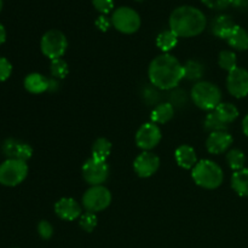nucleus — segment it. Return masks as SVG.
Returning <instances> with one entry per match:
<instances>
[{
  "label": "nucleus",
  "mask_w": 248,
  "mask_h": 248,
  "mask_svg": "<svg viewBox=\"0 0 248 248\" xmlns=\"http://www.w3.org/2000/svg\"><path fill=\"white\" fill-rule=\"evenodd\" d=\"M148 75L156 89L173 90L184 79L183 65L171 53H161L150 62Z\"/></svg>",
  "instance_id": "nucleus-1"
},
{
  "label": "nucleus",
  "mask_w": 248,
  "mask_h": 248,
  "mask_svg": "<svg viewBox=\"0 0 248 248\" xmlns=\"http://www.w3.org/2000/svg\"><path fill=\"white\" fill-rule=\"evenodd\" d=\"M169 23L170 29L178 38H191L205 31L207 18L198 7L183 5L172 11Z\"/></svg>",
  "instance_id": "nucleus-2"
},
{
  "label": "nucleus",
  "mask_w": 248,
  "mask_h": 248,
  "mask_svg": "<svg viewBox=\"0 0 248 248\" xmlns=\"http://www.w3.org/2000/svg\"><path fill=\"white\" fill-rule=\"evenodd\" d=\"M191 177L199 186L213 190L222 186L224 173L222 167L212 160H200L191 171Z\"/></svg>",
  "instance_id": "nucleus-3"
},
{
  "label": "nucleus",
  "mask_w": 248,
  "mask_h": 248,
  "mask_svg": "<svg viewBox=\"0 0 248 248\" xmlns=\"http://www.w3.org/2000/svg\"><path fill=\"white\" fill-rule=\"evenodd\" d=\"M191 99L198 108L212 111L222 103V91L210 81H199L191 90Z\"/></svg>",
  "instance_id": "nucleus-4"
},
{
  "label": "nucleus",
  "mask_w": 248,
  "mask_h": 248,
  "mask_svg": "<svg viewBox=\"0 0 248 248\" xmlns=\"http://www.w3.org/2000/svg\"><path fill=\"white\" fill-rule=\"evenodd\" d=\"M28 176V165L26 161L6 159L0 164V184L4 186H17L23 183Z\"/></svg>",
  "instance_id": "nucleus-5"
},
{
  "label": "nucleus",
  "mask_w": 248,
  "mask_h": 248,
  "mask_svg": "<svg viewBox=\"0 0 248 248\" xmlns=\"http://www.w3.org/2000/svg\"><path fill=\"white\" fill-rule=\"evenodd\" d=\"M68 47L67 36L58 29H51L43 35L40 41V48L44 56L52 60L62 58Z\"/></svg>",
  "instance_id": "nucleus-6"
},
{
  "label": "nucleus",
  "mask_w": 248,
  "mask_h": 248,
  "mask_svg": "<svg viewBox=\"0 0 248 248\" xmlns=\"http://www.w3.org/2000/svg\"><path fill=\"white\" fill-rule=\"evenodd\" d=\"M111 193L104 186H92L82 195V206L87 212L97 213L109 207Z\"/></svg>",
  "instance_id": "nucleus-7"
},
{
  "label": "nucleus",
  "mask_w": 248,
  "mask_h": 248,
  "mask_svg": "<svg viewBox=\"0 0 248 248\" xmlns=\"http://www.w3.org/2000/svg\"><path fill=\"white\" fill-rule=\"evenodd\" d=\"M111 24L120 33L133 34L140 29V17L136 10L128 6H121L111 15Z\"/></svg>",
  "instance_id": "nucleus-8"
},
{
  "label": "nucleus",
  "mask_w": 248,
  "mask_h": 248,
  "mask_svg": "<svg viewBox=\"0 0 248 248\" xmlns=\"http://www.w3.org/2000/svg\"><path fill=\"white\" fill-rule=\"evenodd\" d=\"M81 172L90 186H102L109 177V166L106 161H98L91 157L84 162Z\"/></svg>",
  "instance_id": "nucleus-9"
},
{
  "label": "nucleus",
  "mask_w": 248,
  "mask_h": 248,
  "mask_svg": "<svg viewBox=\"0 0 248 248\" xmlns=\"http://www.w3.org/2000/svg\"><path fill=\"white\" fill-rule=\"evenodd\" d=\"M161 136V130L156 124H143L136 133V144L143 152H150L159 144Z\"/></svg>",
  "instance_id": "nucleus-10"
},
{
  "label": "nucleus",
  "mask_w": 248,
  "mask_h": 248,
  "mask_svg": "<svg viewBox=\"0 0 248 248\" xmlns=\"http://www.w3.org/2000/svg\"><path fill=\"white\" fill-rule=\"evenodd\" d=\"M228 91L236 98H244L248 94V72L245 68H235L227 78Z\"/></svg>",
  "instance_id": "nucleus-11"
},
{
  "label": "nucleus",
  "mask_w": 248,
  "mask_h": 248,
  "mask_svg": "<svg viewBox=\"0 0 248 248\" xmlns=\"http://www.w3.org/2000/svg\"><path fill=\"white\" fill-rule=\"evenodd\" d=\"M160 167V159L152 152H143L136 157L133 162V169L140 178H148L156 173Z\"/></svg>",
  "instance_id": "nucleus-12"
},
{
  "label": "nucleus",
  "mask_w": 248,
  "mask_h": 248,
  "mask_svg": "<svg viewBox=\"0 0 248 248\" xmlns=\"http://www.w3.org/2000/svg\"><path fill=\"white\" fill-rule=\"evenodd\" d=\"M2 153L6 159H16L22 161H28L33 155V148L22 140L9 138L2 143Z\"/></svg>",
  "instance_id": "nucleus-13"
},
{
  "label": "nucleus",
  "mask_w": 248,
  "mask_h": 248,
  "mask_svg": "<svg viewBox=\"0 0 248 248\" xmlns=\"http://www.w3.org/2000/svg\"><path fill=\"white\" fill-rule=\"evenodd\" d=\"M55 213L61 219L72 222L82 215V208L73 198H62L55 203Z\"/></svg>",
  "instance_id": "nucleus-14"
},
{
  "label": "nucleus",
  "mask_w": 248,
  "mask_h": 248,
  "mask_svg": "<svg viewBox=\"0 0 248 248\" xmlns=\"http://www.w3.org/2000/svg\"><path fill=\"white\" fill-rule=\"evenodd\" d=\"M232 136L228 131H218L210 133L206 140V148L211 154H222L225 153L232 144Z\"/></svg>",
  "instance_id": "nucleus-15"
},
{
  "label": "nucleus",
  "mask_w": 248,
  "mask_h": 248,
  "mask_svg": "<svg viewBox=\"0 0 248 248\" xmlns=\"http://www.w3.org/2000/svg\"><path fill=\"white\" fill-rule=\"evenodd\" d=\"M174 157L178 166L184 170H193L199 162L195 149L188 144H183L177 148L174 152Z\"/></svg>",
  "instance_id": "nucleus-16"
},
{
  "label": "nucleus",
  "mask_w": 248,
  "mask_h": 248,
  "mask_svg": "<svg viewBox=\"0 0 248 248\" xmlns=\"http://www.w3.org/2000/svg\"><path fill=\"white\" fill-rule=\"evenodd\" d=\"M48 81L50 79H47L45 75L40 74V73H31L24 78L23 85L24 89L28 92L39 94L48 91Z\"/></svg>",
  "instance_id": "nucleus-17"
},
{
  "label": "nucleus",
  "mask_w": 248,
  "mask_h": 248,
  "mask_svg": "<svg viewBox=\"0 0 248 248\" xmlns=\"http://www.w3.org/2000/svg\"><path fill=\"white\" fill-rule=\"evenodd\" d=\"M225 40L235 50L245 51L248 48V31L236 24Z\"/></svg>",
  "instance_id": "nucleus-18"
},
{
  "label": "nucleus",
  "mask_w": 248,
  "mask_h": 248,
  "mask_svg": "<svg viewBox=\"0 0 248 248\" xmlns=\"http://www.w3.org/2000/svg\"><path fill=\"white\" fill-rule=\"evenodd\" d=\"M236 26L232 18L228 15H220L217 16L212 22V33L220 39H224L229 35L232 28Z\"/></svg>",
  "instance_id": "nucleus-19"
},
{
  "label": "nucleus",
  "mask_w": 248,
  "mask_h": 248,
  "mask_svg": "<svg viewBox=\"0 0 248 248\" xmlns=\"http://www.w3.org/2000/svg\"><path fill=\"white\" fill-rule=\"evenodd\" d=\"M174 115V108L172 104H170L169 102L166 103H159L152 111V123L154 124H160V125H164L167 124Z\"/></svg>",
  "instance_id": "nucleus-20"
},
{
  "label": "nucleus",
  "mask_w": 248,
  "mask_h": 248,
  "mask_svg": "<svg viewBox=\"0 0 248 248\" xmlns=\"http://www.w3.org/2000/svg\"><path fill=\"white\" fill-rule=\"evenodd\" d=\"M232 186L235 193L240 196H248V169L235 171L232 177Z\"/></svg>",
  "instance_id": "nucleus-21"
},
{
  "label": "nucleus",
  "mask_w": 248,
  "mask_h": 248,
  "mask_svg": "<svg viewBox=\"0 0 248 248\" xmlns=\"http://www.w3.org/2000/svg\"><path fill=\"white\" fill-rule=\"evenodd\" d=\"M111 145L110 140H108L107 138H98V140H94L93 145H92V157L98 161H106L109 157L111 153Z\"/></svg>",
  "instance_id": "nucleus-22"
},
{
  "label": "nucleus",
  "mask_w": 248,
  "mask_h": 248,
  "mask_svg": "<svg viewBox=\"0 0 248 248\" xmlns=\"http://www.w3.org/2000/svg\"><path fill=\"white\" fill-rule=\"evenodd\" d=\"M215 113L217 114V116L220 119V121L224 123L225 125L234 123V121L239 118V110H237L236 107L232 103H223L222 102V103L215 109Z\"/></svg>",
  "instance_id": "nucleus-23"
},
{
  "label": "nucleus",
  "mask_w": 248,
  "mask_h": 248,
  "mask_svg": "<svg viewBox=\"0 0 248 248\" xmlns=\"http://www.w3.org/2000/svg\"><path fill=\"white\" fill-rule=\"evenodd\" d=\"M177 44H178V36L171 29L161 31L156 38L157 47L164 53H169L170 51L173 50L177 46Z\"/></svg>",
  "instance_id": "nucleus-24"
},
{
  "label": "nucleus",
  "mask_w": 248,
  "mask_h": 248,
  "mask_svg": "<svg viewBox=\"0 0 248 248\" xmlns=\"http://www.w3.org/2000/svg\"><path fill=\"white\" fill-rule=\"evenodd\" d=\"M184 70V79L189 80V81H198L202 78L205 69L203 65L198 61H188L186 64L183 65Z\"/></svg>",
  "instance_id": "nucleus-25"
},
{
  "label": "nucleus",
  "mask_w": 248,
  "mask_h": 248,
  "mask_svg": "<svg viewBox=\"0 0 248 248\" xmlns=\"http://www.w3.org/2000/svg\"><path fill=\"white\" fill-rule=\"evenodd\" d=\"M203 127H205V130L210 133L218 132V131H228V125H225L224 123L220 121V119L218 118L217 114L215 113V110L210 111V113L206 115L205 121H203Z\"/></svg>",
  "instance_id": "nucleus-26"
},
{
  "label": "nucleus",
  "mask_w": 248,
  "mask_h": 248,
  "mask_svg": "<svg viewBox=\"0 0 248 248\" xmlns=\"http://www.w3.org/2000/svg\"><path fill=\"white\" fill-rule=\"evenodd\" d=\"M227 162L229 167L234 171H240L244 169L245 162H246V156L245 153L240 149H232L227 154Z\"/></svg>",
  "instance_id": "nucleus-27"
},
{
  "label": "nucleus",
  "mask_w": 248,
  "mask_h": 248,
  "mask_svg": "<svg viewBox=\"0 0 248 248\" xmlns=\"http://www.w3.org/2000/svg\"><path fill=\"white\" fill-rule=\"evenodd\" d=\"M218 64L222 69L227 70L228 73L237 68V58L235 52L229 50H224L219 53L218 57Z\"/></svg>",
  "instance_id": "nucleus-28"
},
{
  "label": "nucleus",
  "mask_w": 248,
  "mask_h": 248,
  "mask_svg": "<svg viewBox=\"0 0 248 248\" xmlns=\"http://www.w3.org/2000/svg\"><path fill=\"white\" fill-rule=\"evenodd\" d=\"M50 72L52 78L61 80L67 77L68 73H69V67L63 58H57V60L51 61Z\"/></svg>",
  "instance_id": "nucleus-29"
},
{
  "label": "nucleus",
  "mask_w": 248,
  "mask_h": 248,
  "mask_svg": "<svg viewBox=\"0 0 248 248\" xmlns=\"http://www.w3.org/2000/svg\"><path fill=\"white\" fill-rule=\"evenodd\" d=\"M97 216L96 213H92V212H86V213H82L80 216V219H79V224L81 227L82 230L87 232H92L94 230V228L97 227Z\"/></svg>",
  "instance_id": "nucleus-30"
},
{
  "label": "nucleus",
  "mask_w": 248,
  "mask_h": 248,
  "mask_svg": "<svg viewBox=\"0 0 248 248\" xmlns=\"http://www.w3.org/2000/svg\"><path fill=\"white\" fill-rule=\"evenodd\" d=\"M169 103L172 104L173 108H176V107L182 108V107L186 106V103H188V94L183 90L173 89L171 91V93H170Z\"/></svg>",
  "instance_id": "nucleus-31"
},
{
  "label": "nucleus",
  "mask_w": 248,
  "mask_h": 248,
  "mask_svg": "<svg viewBox=\"0 0 248 248\" xmlns=\"http://www.w3.org/2000/svg\"><path fill=\"white\" fill-rule=\"evenodd\" d=\"M142 96L143 101H144L148 106H154V104L157 106V102H159L160 99L159 89H156V87L152 84L148 85V86H145L144 89H143Z\"/></svg>",
  "instance_id": "nucleus-32"
},
{
  "label": "nucleus",
  "mask_w": 248,
  "mask_h": 248,
  "mask_svg": "<svg viewBox=\"0 0 248 248\" xmlns=\"http://www.w3.org/2000/svg\"><path fill=\"white\" fill-rule=\"evenodd\" d=\"M93 7L102 15H107L114 9V0H92Z\"/></svg>",
  "instance_id": "nucleus-33"
},
{
  "label": "nucleus",
  "mask_w": 248,
  "mask_h": 248,
  "mask_svg": "<svg viewBox=\"0 0 248 248\" xmlns=\"http://www.w3.org/2000/svg\"><path fill=\"white\" fill-rule=\"evenodd\" d=\"M12 74V64L5 57H0V82L6 81Z\"/></svg>",
  "instance_id": "nucleus-34"
},
{
  "label": "nucleus",
  "mask_w": 248,
  "mask_h": 248,
  "mask_svg": "<svg viewBox=\"0 0 248 248\" xmlns=\"http://www.w3.org/2000/svg\"><path fill=\"white\" fill-rule=\"evenodd\" d=\"M38 232L41 239L50 240L53 235V227L47 220H41L38 224Z\"/></svg>",
  "instance_id": "nucleus-35"
},
{
  "label": "nucleus",
  "mask_w": 248,
  "mask_h": 248,
  "mask_svg": "<svg viewBox=\"0 0 248 248\" xmlns=\"http://www.w3.org/2000/svg\"><path fill=\"white\" fill-rule=\"evenodd\" d=\"M202 4H205L206 6L210 7L213 10H223L227 9L230 4H232V0H201Z\"/></svg>",
  "instance_id": "nucleus-36"
},
{
  "label": "nucleus",
  "mask_w": 248,
  "mask_h": 248,
  "mask_svg": "<svg viewBox=\"0 0 248 248\" xmlns=\"http://www.w3.org/2000/svg\"><path fill=\"white\" fill-rule=\"evenodd\" d=\"M110 24H111V19H110V21H109V19L107 18V17L104 16V15H102V16H99L98 18L96 19L97 28H98L99 31H108L109 27H110Z\"/></svg>",
  "instance_id": "nucleus-37"
},
{
  "label": "nucleus",
  "mask_w": 248,
  "mask_h": 248,
  "mask_svg": "<svg viewBox=\"0 0 248 248\" xmlns=\"http://www.w3.org/2000/svg\"><path fill=\"white\" fill-rule=\"evenodd\" d=\"M58 89H60V80L55 79V78L50 79V81H48V92H56Z\"/></svg>",
  "instance_id": "nucleus-38"
},
{
  "label": "nucleus",
  "mask_w": 248,
  "mask_h": 248,
  "mask_svg": "<svg viewBox=\"0 0 248 248\" xmlns=\"http://www.w3.org/2000/svg\"><path fill=\"white\" fill-rule=\"evenodd\" d=\"M5 40H6V29L0 23V45H2L5 43Z\"/></svg>",
  "instance_id": "nucleus-39"
},
{
  "label": "nucleus",
  "mask_w": 248,
  "mask_h": 248,
  "mask_svg": "<svg viewBox=\"0 0 248 248\" xmlns=\"http://www.w3.org/2000/svg\"><path fill=\"white\" fill-rule=\"evenodd\" d=\"M242 130H244V133L248 137V114L245 116L244 121H242Z\"/></svg>",
  "instance_id": "nucleus-40"
},
{
  "label": "nucleus",
  "mask_w": 248,
  "mask_h": 248,
  "mask_svg": "<svg viewBox=\"0 0 248 248\" xmlns=\"http://www.w3.org/2000/svg\"><path fill=\"white\" fill-rule=\"evenodd\" d=\"M2 6H4V1H2V0H0V11L2 10Z\"/></svg>",
  "instance_id": "nucleus-41"
},
{
  "label": "nucleus",
  "mask_w": 248,
  "mask_h": 248,
  "mask_svg": "<svg viewBox=\"0 0 248 248\" xmlns=\"http://www.w3.org/2000/svg\"><path fill=\"white\" fill-rule=\"evenodd\" d=\"M136 1H138V2H140V1H144V0H136Z\"/></svg>",
  "instance_id": "nucleus-42"
}]
</instances>
